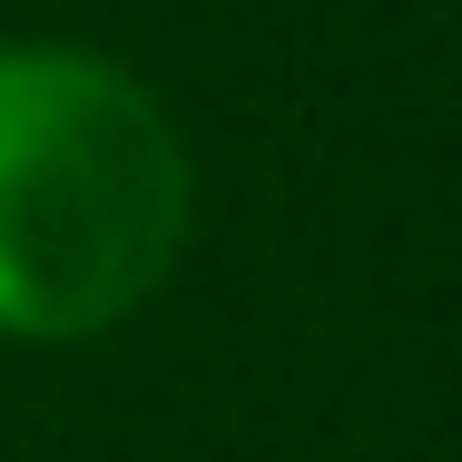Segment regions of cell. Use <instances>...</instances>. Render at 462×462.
<instances>
[{"instance_id": "obj_1", "label": "cell", "mask_w": 462, "mask_h": 462, "mask_svg": "<svg viewBox=\"0 0 462 462\" xmlns=\"http://www.w3.org/2000/svg\"><path fill=\"white\" fill-rule=\"evenodd\" d=\"M187 138L98 50H0V335L79 345L128 325L187 246Z\"/></svg>"}]
</instances>
